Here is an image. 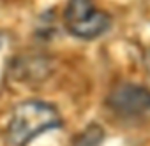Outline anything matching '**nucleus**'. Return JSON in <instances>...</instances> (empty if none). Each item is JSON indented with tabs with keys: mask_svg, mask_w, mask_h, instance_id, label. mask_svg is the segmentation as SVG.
I'll return each instance as SVG.
<instances>
[{
	"mask_svg": "<svg viewBox=\"0 0 150 146\" xmlns=\"http://www.w3.org/2000/svg\"><path fill=\"white\" fill-rule=\"evenodd\" d=\"M106 107L122 120L143 118L150 113V90L136 83H118L110 90Z\"/></svg>",
	"mask_w": 150,
	"mask_h": 146,
	"instance_id": "7ed1b4c3",
	"label": "nucleus"
},
{
	"mask_svg": "<svg viewBox=\"0 0 150 146\" xmlns=\"http://www.w3.org/2000/svg\"><path fill=\"white\" fill-rule=\"evenodd\" d=\"M62 125V114L53 104L28 99L14 106L6 128V137L11 146H27L41 134L60 128Z\"/></svg>",
	"mask_w": 150,
	"mask_h": 146,
	"instance_id": "f257e3e1",
	"label": "nucleus"
},
{
	"mask_svg": "<svg viewBox=\"0 0 150 146\" xmlns=\"http://www.w3.org/2000/svg\"><path fill=\"white\" fill-rule=\"evenodd\" d=\"M18 70L20 81H42L50 74V62L48 58H20L13 65Z\"/></svg>",
	"mask_w": 150,
	"mask_h": 146,
	"instance_id": "20e7f679",
	"label": "nucleus"
},
{
	"mask_svg": "<svg viewBox=\"0 0 150 146\" xmlns=\"http://www.w3.org/2000/svg\"><path fill=\"white\" fill-rule=\"evenodd\" d=\"M62 21L69 35L81 41H96L111 28V16L94 0H67Z\"/></svg>",
	"mask_w": 150,
	"mask_h": 146,
	"instance_id": "f03ea898",
	"label": "nucleus"
},
{
	"mask_svg": "<svg viewBox=\"0 0 150 146\" xmlns=\"http://www.w3.org/2000/svg\"><path fill=\"white\" fill-rule=\"evenodd\" d=\"M104 139V130L97 123H90L87 128H83L76 137L72 139L71 146H99Z\"/></svg>",
	"mask_w": 150,
	"mask_h": 146,
	"instance_id": "39448f33",
	"label": "nucleus"
},
{
	"mask_svg": "<svg viewBox=\"0 0 150 146\" xmlns=\"http://www.w3.org/2000/svg\"><path fill=\"white\" fill-rule=\"evenodd\" d=\"M0 46H2V37H0Z\"/></svg>",
	"mask_w": 150,
	"mask_h": 146,
	"instance_id": "423d86ee",
	"label": "nucleus"
}]
</instances>
